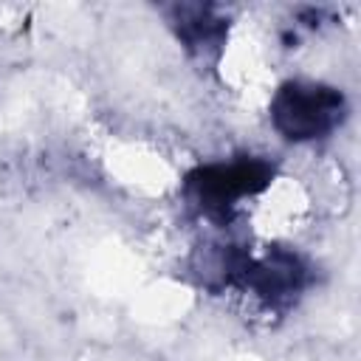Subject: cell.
Returning <instances> with one entry per match:
<instances>
[{"instance_id": "1", "label": "cell", "mask_w": 361, "mask_h": 361, "mask_svg": "<svg viewBox=\"0 0 361 361\" xmlns=\"http://www.w3.org/2000/svg\"><path fill=\"white\" fill-rule=\"evenodd\" d=\"M347 116V99L338 87L313 82V79H290L279 85L271 99V124L274 130L296 144L327 138L338 130Z\"/></svg>"}, {"instance_id": "2", "label": "cell", "mask_w": 361, "mask_h": 361, "mask_svg": "<svg viewBox=\"0 0 361 361\" xmlns=\"http://www.w3.org/2000/svg\"><path fill=\"white\" fill-rule=\"evenodd\" d=\"M274 166L262 158H237L195 166L183 180V195L209 220L226 223L237 206L271 186Z\"/></svg>"}, {"instance_id": "3", "label": "cell", "mask_w": 361, "mask_h": 361, "mask_svg": "<svg viewBox=\"0 0 361 361\" xmlns=\"http://www.w3.org/2000/svg\"><path fill=\"white\" fill-rule=\"evenodd\" d=\"M310 282L307 259L285 245H268L262 254H251L237 290L251 296L268 313L288 310Z\"/></svg>"}, {"instance_id": "4", "label": "cell", "mask_w": 361, "mask_h": 361, "mask_svg": "<svg viewBox=\"0 0 361 361\" xmlns=\"http://www.w3.org/2000/svg\"><path fill=\"white\" fill-rule=\"evenodd\" d=\"M172 28L180 39V45L197 56V59H212L220 54L226 42L228 23L217 6H203V3H186L172 8Z\"/></svg>"}]
</instances>
